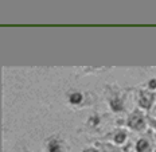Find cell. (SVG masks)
I'll return each mask as SVG.
<instances>
[{"label": "cell", "mask_w": 156, "mask_h": 152, "mask_svg": "<svg viewBox=\"0 0 156 152\" xmlns=\"http://www.w3.org/2000/svg\"><path fill=\"white\" fill-rule=\"evenodd\" d=\"M126 125H128V128H131L132 131L144 132L145 129H147V117H145V115L141 111L136 109V111H133L131 115L128 116Z\"/></svg>", "instance_id": "obj_1"}, {"label": "cell", "mask_w": 156, "mask_h": 152, "mask_svg": "<svg viewBox=\"0 0 156 152\" xmlns=\"http://www.w3.org/2000/svg\"><path fill=\"white\" fill-rule=\"evenodd\" d=\"M139 106L144 111H151L155 102V93L151 90H140L139 92Z\"/></svg>", "instance_id": "obj_2"}, {"label": "cell", "mask_w": 156, "mask_h": 152, "mask_svg": "<svg viewBox=\"0 0 156 152\" xmlns=\"http://www.w3.org/2000/svg\"><path fill=\"white\" fill-rule=\"evenodd\" d=\"M135 150H136V152H154L155 148H152L151 141L143 137V139H139V140L136 141Z\"/></svg>", "instance_id": "obj_3"}, {"label": "cell", "mask_w": 156, "mask_h": 152, "mask_svg": "<svg viewBox=\"0 0 156 152\" xmlns=\"http://www.w3.org/2000/svg\"><path fill=\"white\" fill-rule=\"evenodd\" d=\"M109 105L113 112H122L124 111V100L120 96H113L109 100Z\"/></svg>", "instance_id": "obj_4"}, {"label": "cell", "mask_w": 156, "mask_h": 152, "mask_svg": "<svg viewBox=\"0 0 156 152\" xmlns=\"http://www.w3.org/2000/svg\"><path fill=\"white\" fill-rule=\"evenodd\" d=\"M125 140H126V132L122 131V129H119V131H116V133L113 135V141H115L117 145L124 144Z\"/></svg>", "instance_id": "obj_5"}, {"label": "cell", "mask_w": 156, "mask_h": 152, "mask_svg": "<svg viewBox=\"0 0 156 152\" xmlns=\"http://www.w3.org/2000/svg\"><path fill=\"white\" fill-rule=\"evenodd\" d=\"M47 152H63V147L59 141L51 140L47 145Z\"/></svg>", "instance_id": "obj_6"}, {"label": "cell", "mask_w": 156, "mask_h": 152, "mask_svg": "<svg viewBox=\"0 0 156 152\" xmlns=\"http://www.w3.org/2000/svg\"><path fill=\"white\" fill-rule=\"evenodd\" d=\"M70 102L71 104H80L81 101H82V94H81V93H73V94L70 96Z\"/></svg>", "instance_id": "obj_7"}, {"label": "cell", "mask_w": 156, "mask_h": 152, "mask_svg": "<svg viewBox=\"0 0 156 152\" xmlns=\"http://www.w3.org/2000/svg\"><path fill=\"white\" fill-rule=\"evenodd\" d=\"M102 148L105 150L106 152H121L119 148L113 147V145H109V144H102Z\"/></svg>", "instance_id": "obj_8"}, {"label": "cell", "mask_w": 156, "mask_h": 152, "mask_svg": "<svg viewBox=\"0 0 156 152\" xmlns=\"http://www.w3.org/2000/svg\"><path fill=\"white\" fill-rule=\"evenodd\" d=\"M148 89H149V90H155V89H156V78L149 80V82H148Z\"/></svg>", "instance_id": "obj_9"}, {"label": "cell", "mask_w": 156, "mask_h": 152, "mask_svg": "<svg viewBox=\"0 0 156 152\" xmlns=\"http://www.w3.org/2000/svg\"><path fill=\"white\" fill-rule=\"evenodd\" d=\"M147 122H149V125L156 131V120H154V118H151V117H147Z\"/></svg>", "instance_id": "obj_10"}, {"label": "cell", "mask_w": 156, "mask_h": 152, "mask_svg": "<svg viewBox=\"0 0 156 152\" xmlns=\"http://www.w3.org/2000/svg\"><path fill=\"white\" fill-rule=\"evenodd\" d=\"M82 152H98V150H96V148H87V150L82 151Z\"/></svg>", "instance_id": "obj_11"}, {"label": "cell", "mask_w": 156, "mask_h": 152, "mask_svg": "<svg viewBox=\"0 0 156 152\" xmlns=\"http://www.w3.org/2000/svg\"><path fill=\"white\" fill-rule=\"evenodd\" d=\"M154 152H156V148H155V150H154Z\"/></svg>", "instance_id": "obj_12"}]
</instances>
